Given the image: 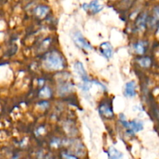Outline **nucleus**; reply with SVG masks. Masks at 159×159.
<instances>
[{
	"label": "nucleus",
	"instance_id": "f8f14e48",
	"mask_svg": "<svg viewBox=\"0 0 159 159\" xmlns=\"http://www.w3.org/2000/svg\"><path fill=\"white\" fill-rule=\"evenodd\" d=\"M73 85L71 83H65L59 87V94H65L72 91Z\"/></svg>",
	"mask_w": 159,
	"mask_h": 159
},
{
	"label": "nucleus",
	"instance_id": "4468645a",
	"mask_svg": "<svg viewBox=\"0 0 159 159\" xmlns=\"http://www.w3.org/2000/svg\"><path fill=\"white\" fill-rule=\"evenodd\" d=\"M39 96H40V97L43 98V99H44V98H49L51 96V89L48 87H44V88H43L40 91Z\"/></svg>",
	"mask_w": 159,
	"mask_h": 159
},
{
	"label": "nucleus",
	"instance_id": "f257e3e1",
	"mask_svg": "<svg viewBox=\"0 0 159 159\" xmlns=\"http://www.w3.org/2000/svg\"><path fill=\"white\" fill-rule=\"evenodd\" d=\"M44 64L51 70H59L63 68L64 61L60 54L57 52H51L45 57Z\"/></svg>",
	"mask_w": 159,
	"mask_h": 159
},
{
	"label": "nucleus",
	"instance_id": "423d86ee",
	"mask_svg": "<svg viewBox=\"0 0 159 159\" xmlns=\"http://www.w3.org/2000/svg\"><path fill=\"white\" fill-rule=\"evenodd\" d=\"M124 95L130 98L136 96V83L134 81H130L126 83L124 87Z\"/></svg>",
	"mask_w": 159,
	"mask_h": 159
},
{
	"label": "nucleus",
	"instance_id": "20e7f679",
	"mask_svg": "<svg viewBox=\"0 0 159 159\" xmlns=\"http://www.w3.org/2000/svg\"><path fill=\"white\" fill-rule=\"evenodd\" d=\"M74 68L75 72L79 75V76L81 78V79H82V82H83V83H87V82H91V81L89 80V79L88 75H87L86 71H85L83 65H82L81 62H76L74 65Z\"/></svg>",
	"mask_w": 159,
	"mask_h": 159
},
{
	"label": "nucleus",
	"instance_id": "a211bd4d",
	"mask_svg": "<svg viewBox=\"0 0 159 159\" xmlns=\"http://www.w3.org/2000/svg\"><path fill=\"white\" fill-rule=\"evenodd\" d=\"M62 156H63L64 159H78V158H76L74 155H69V154L67 153H64L63 155H62Z\"/></svg>",
	"mask_w": 159,
	"mask_h": 159
},
{
	"label": "nucleus",
	"instance_id": "dca6fc26",
	"mask_svg": "<svg viewBox=\"0 0 159 159\" xmlns=\"http://www.w3.org/2000/svg\"><path fill=\"white\" fill-rule=\"evenodd\" d=\"M158 12H159L158 7V6H156V7L154 9V16H153V18H152V23H151V25H152V26L158 24V18H159Z\"/></svg>",
	"mask_w": 159,
	"mask_h": 159
},
{
	"label": "nucleus",
	"instance_id": "9b49d317",
	"mask_svg": "<svg viewBox=\"0 0 159 159\" xmlns=\"http://www.w3.org/2000/svg\"><path fill=\"white\" fill-rule=\"evenodd\" d=\"M35 13L39 18H43L48 14L49 9L46 6H39L35 9Z\"/></svg>",
	"mask_w": 159,
	"mask_h": 159
},
{
	"label": "nucleus",
	"instance_id": "39448f33",
	"mask_svg": "<svg viewBox=\"0 0 159 159\" xmlns=\"http://www.w3.org/2000/svg\"><path fill=\"white\" fill-rule=\"evenodd\" d=\"M82 8L84 9V10H85L86 12L88 11H91L93 13H98L99 12H100L102 9H103V6L102 5L99 4V2L98 1H92L91 2L87 4V3H84Z\"/></svg>",
	"mask_w": 159,
	"mask_h": 159
},
{
	"label": "nucleus",
	"instance_id": "ddd939ff",
	"mask_svg": "<svg viewBox=\"0 0 159 159\" xmlns=\"http://www.w3.org/2000/svg\"><path fill=\"white\" fill-rule=\"evenodd\" d=\"M138 63L141 66L144 67V68H148L152 64V60L150 59V57H144L138 60Z\"/></svg>",
	"mask_w": 159,
	"mask_h": 159
},
{
	"label": "nucleus",
	"instance_id": "2eb2a0df",
	"mask_svg": "<svg viewBox=\"0 0 159 159\" xmlns=\"http://www.w3.org/2000/svg\"><path fill=\"white\" fill-rule=\"evenodd\" d=\"M134 48L136 50L137 53H138L139 54H142L144 53V51H145V48H144V44L143 42H138L136 44H134Z\"/></svg>",
	"mask_w": 159,
	"mask_h": 159
},
{
	"label": "nucleus",
	"instance_id": "0eeeda50",
	"mask_svg": "<svg viewBox=\"0 0 159 159\" xmlns=\"http://www.w3.org/2000/svg\"><path fill=\"white\" fill-rule=\"evenodd\" d=\"M100 50L102 54L105 56L107 58H110L113 56V48L108 42L102 43L100 45Z\"/></svg>",
	"mask_w": 159,
	"mask_h": 159
},
{
	"label": "nucleus",
	"instance_id": "7ed1b4c3",
	"mask_svg": "<svg viewBox=\"0 0 159 159\" xmlns=\"http://www.w3.org/2000/svg\"><path fill=\"white\" fill-rule=\"evenodd\" d=\"M125 127L128 130L129 133L134 134L137 132L142 130L143 128H144V124H143L142 121L138 120H134L130 121V122L127 121Z\"/></svg>",
	"mask_w": 159,
	"mask_h": 159
},
{
	"label": "nucleus",
	"instance_id": "6e6552de",
	"mask_svg": "<svg viewBox=\"0 0 159 159\" xmlns=\"http://www.w3.org/2000/svg\"><path fill=\"white\" fill-rule=\"evenodd\" d=\"M147 13L144 12L139 16L136 21V26L139 30H143L145 28L146 22H147Z\"/></svg>",
	"mask_w": 159,
	"mask_h": 159
},
{
	"label": "nucleus",
	"instance_id": "1a4fd4ad",
	"mask_svg": "<svg viewBox=\"0 0 159 159\" xmlns=\"http://www.w3.org/2000/svg\"><path fill=\"white\" fill-rule=\"evenodd\" d=\"M109 159H122L123 154L120 151L116 149L115 148L111 147L109 148L108 151Z\"/></svg>",
	"mask_w": 159,
	"mask_h": 159
},
{
	"label": "nucleus",
	"instance_id": "9d476101",
	"mask_svg": "<svg viewBox=\"0 0 159 159\" xmlns=\"http://www.w3.org/2000/svg\"><path fill=\"white\" fill-rule=\"evenodd\" d=\"M99 111L100 113V114H102V116H106V117H112L113 116V110L110 109V107H108V105H102L100 106L99 109Z\"/></svg>",
	"mask_w": 159,
	"mask_h": 159
},
{
	"label": "nucleus",
	"instance_id": "6ab92c4d",
	"mask_svg": "<svg viewBox=\"0 0 159 159\" xmlns=\"http://www.w3.org/2000/svg\"><path fill=\"white\" fill-rule=\"evenodd\" d=\"M39 105H40V107H41L42 108L46 109V108H48V102H47V101H42L41 102H40V103H39Z\"/></svg>",
	"mask_w": 159,
	"mask_h": 159
},
{
	"label": "nucleus",
	"instance_id": "f03ea898",
	"mask_svg": "<svg viewBox=\"0 0 159 159\" xmlns=\"http://www.w3.org/2000/svg\"><path fill=\"white\" fill-rule=\"evenodd\" d=\"M72 38L75 43L80 48L88 50V51L93 50V47L91 46V44L85 40V37H84L83 35L82 34V33L79 32V31H77V32H75L73 34Z\"/></svg>",
	"mask_w": 159,
	"mask_h": 159
},
{
	"label": "nucleus",
	"instance_id": "f3484780",
	"mask_svg": "<svg viewBox=\"0 0 159 159\" xmlns=\"http://www.w3.org/2000/svg\"><path fill=\"white\" fill-rule=\"evenodd\" d=\"M61 144V141L57 138H54L51 143V145L54 148H57Z\"/></svg>",
	"mask_w": 159,
	"mask_h": 159
}]
</instances>
